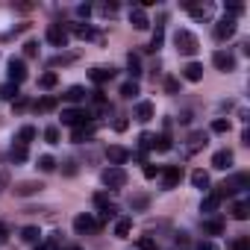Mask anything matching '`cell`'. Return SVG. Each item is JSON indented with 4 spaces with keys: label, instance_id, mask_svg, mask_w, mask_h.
Segmentation results:
<instances>
[{
    "label": "cell",
    "instance_id": "22",
    "mask_svg": "<svg viewBox=\"0 0 250 250\" xmlns=\"http://www.w3.org/2000/svg\"><path fill=\"white\" fill-rule=\"evenodd\" d=\"M130 229H133V221H130V218H118V221H115V235H118V238H127Z\"/></svg>",
    "mask_w": 250,
    "mask_h": 250
},
{
    "label": "cell",
    "instance_id": "43",
    "mask_svg": "<svg viewBox=\"0 0 250 250\" xmlns=\"http://www.w3.org/2000/svg\"><path fill=\"white\" fill-rule=\"evenodd\" d=\"M136 244H139V250H156V241H153L150 235H139Z\"/></svg>",
    "mask_w": 250,
    "mask_h": 250
},
{
    "label": "cell",
    "instance_id": "11",
    "mask_svg": "<svg viewBox=\"0 0 250 250\" xmlns=\"http://www.w3.org/2000/svg\"><path fill=\"white\" fill-rule=\"evenodd\" d=\"M212 65H215L218 71H232V68H235V59H232V53H224V50H218V53L212 56Z\"/></svg>",
    "mask_w": 250,
    "mask_h": 250
},
{
    "label": "cell",
    "instance_id": "29",
    "mask_svg": "<svg viewBox=\"0 0 250 250\" xmlns=\"http://www.w3.org/2000/svg\"><path fill=\"white\" fill-rule=\"evenodd\" d=\"M218 203H221V197H218L215 191H209V194L203 197V203H200V209H203V212H215V209H218Z\"/></svg>",
    "mask_w": 250,
    "mask_h": 250
},
{
    "label": "cell",
    "instance_id": "53",
    "mask_svg": "<svg viewBox=\"0 0 250 250\" xmlns=\"http://www.w3.org/2000/svg\"><path fill=\"white\" fill-rule=\"evenodd\" d=\"M115 130H118V133L127 130V118H118V121H115Z\"/></svg>",
    "mask_w": 250,
    "mask_h": 250
},
{
    "label": "cell",
    "instance_id": "48",
    "mask_svg": "<svg viewBox=\"0 0 250 250\" xmlns=\"http://www.w3.org/2000/svg\"><path fill=\"white\" fill-rule=\"evenodd\" d=\"M159 174H162V168H156V165H147V162H145V177H147V180H156Z\"/></svg>",
    "mask_w": 250,
    "mask_h": 250
},
{
    "label": "cell",
    "instance_id": "18",
    "mask_svg": "<svg viewBox=\"0 0 250 250\" xmlns=\"http://www.w3.org/2000/svg\"><path fill=\"white\" fill-rule=\"evenodd\" d=\"M68 33H74V36H77V39H83V42H85V39H94V30H91L88 24H71V27H68Z\"/></svg>",
    "mask_w": 250,
    "mask_h": 250
},
{
    "label": "cell",
    "instance_id": "55",
    "mask_svg": "<svg viewBox=\"0 0 250 250\" xmlns=\"http://www.w3.org/2000/svg\"><path fill=\"white\" fill-rule=\"evenodd\" d=\"M65 174H68V177H74V174H77V168H74V162H65Z\"/></svg>",
    "mask_w": 250,
    "mask_h": 250
},
{
    "label": "cell",
    "instance_id": "21",
    "mask_svg": "<svg viewBox=\"0 0 250 250\" xmlns=\"http://www.w3.org/2000/svg\"><path fill=\"white\" fill-rule=\"evenodd\" d=\"M232 218H235V221H247V218H250V203H247V200L232 203Z\"/></svg>",
    "mask_w": 250,
    "mask_h": 250
},
{
    "label": "cell",
    "instance_id": "42",
    "mask_svg": "<svg viewBox=\"0 0 250 250\" xmlns=\"http://www.w3.org/2000/svg\"><path fill=\"white\" fill-rule=\"evenodd\" d=\"M44 142L47 145H59V127H47L44 130Z\"/></svg>",
    "mask_w": 250,
    "mask_h": 250
},
{
    "label": "cell",
    "instance_id": "33",
    "mask_svg": "<svg viewBox=\"0 0 250 250\" xmlns=\"http://www.w3.org/2000/svg\"><path fill=\"white\" fill-rule=\"evenodd\" d=\"M56 109V97H42L36 100V112H53Z\"/></svg>",
    "mask_w": 250,
    "mask_h": 250
},
{
    "label": "cell",
    "instance_id": "46",
    "mask_svg": "<svg viewBox=\"0 0 250 250\" xmlns=\"http://www.w3.org/2000/svg\"><path fill=\"white\" fill-rule=\"evenodd\" d=\"M94 206H97V209H106V206H112V200H109V194H103V191H97V194H94Z\"/></svg>",
    "mask_w": 250,
    "mask_h": 250
},
{
    "label": "cell",
    "instance_id": "57",
    "mask_svg": "<svg viewBox=\"0 0 250 250\" xmlns=\"http://www.w3.org/2000/svg\"><path fill=\"white\" fill-rule=\"evenodd\" d=\"M3 183H6V177H0V186H3Z\"/></svg>",
    "mask_w": 250,
    "mask_h": 250
},
{
    "label": "cell",
    "instance_id": "5",
    "mask_svg": "<svg viewBox=\"0 0 250 250\" xmlns=\"http://www.w3.org/2000/svg\"><path fill=\"white\" fill-rule=\"evenodd\" d=\"M103 224H100V218H91V215H77L74 218V229L80 232V235H85V232H97Z\"/></svg>",
    "mask_w": 250,
    "mask_h": 250
},
{
    "label": "cell",
    "instance_id": "1",
    "mask_svg": "<svg viewBox=\"0 0 250 250\" xmlns=\"http://www.w3.org/2000/svg\"><path fill=\"white\" fill-rule=\"evenodd\" d=\"M174 44H177V50H180L183 56H194V53L200 50V42H197V36H194V33H188V30H177V36H174Z\"/></svg>",
    "mask_w": 250,
    "mask_h": 250
},
{
    "label": "cell",
    "instance_id": "28",
    "mask_svg": "<svg viewBox=\"0 0 250 250\" xmlns=\"http://www.w3.org/2000/svg\"><path fill=\"white\" fill-rule=\"evenodd\" d=\"M21 238L30 241V244H39V241H42V229H39V227H24V229H21Z\"/></svg>",
    "mask_w": 250,
    "mask_h": 250
},
{
    "label": "cell",
    "instance_id": "23",
    "mask_svg": "<svg viewBox=\"0 0 250 250\" xmlns=\"http://www.w3.org/2000/svg\"><path fill=\"white\" fill-rule=\"evenodd\" d=\"M127 68H130V77H133V80L142 77V59H139V53H130V56H127Z\"/></svg>",
    "mask_w": 250,
    "mask_h": 250
},
{
    "label": "cell",
    "instance_id": "54",
    "mask_svg": "<svg viewBox=\"0 0 250 250\" xmlns=\"http://www.w3.org/2000/svg\"><path fill=\"white\" fill-rule=\"evenodd\" d=\"M197 250H218V247H215L212 241H200V244H197Z\"/></svg>",
    "mask_w": 250,
    "mask_h": 250
},
{
    "label": "cell",
    "instance_id": "27",
    "mask_svg": "<svg viewBox=\"0 0 250 250\" xmlns=\"http://www.w3.org/2000/svg\"><path fill=\"white\" fill-rule=\"evenodd\" d=\"M85 94H88V91H85L83 85H71V88L65 91V100H71V103H80V100H85Z\"/></svg>",
    "mask_w": 250,
    "mask_h": 250
},
{
    "label": "cell",
    "instance_id": "36",
    "mask_svg": "<svg viewBox=\"0 0 250 250\" xmlns=\"http://www.w3.org/2000/svg\"><path fill=\"white\" fill-rule=\"evenodd\" d=\"M56 83H59V77H56L53 71H47V74H42V77H39V85H42V88H53Z\"/></svg>",
    "mask_w": 250,
    "mask_h": 250
},
{
    "label": "cell",
    "instance_id": "15",
    "mask_svg": "<svg viewBox=\"0 0 250 250\" xmlns=\"http://www.w3.org/2000/svg\"><path fill=\"white\" fill-rule=\"evenodd\" d=\"M203 147H206V133H191V136H188V145H186V150L194 156V153H200Z\"/></svg>",
    "mask_w": 250,
    "mask_h": 250
},
{
    "label": "cell",
    "instance_id": "39",
    "mask_svg": "<svg viewBox=\"0 0 250 250\" xmlns=\"http://www.w3.org/2000/svg\"><path fill=\"white\" fill-rule=\"evenodd\" d=\"M39 168H42L44 174H50V171H56V159H53V156H39Z\"/></svg>",
    "mask_w": 250,
    "mask_h": 250
},
{
    "label": "cell",
    "instance_id": "38",
    "mask_svg": "<svg viewBox=\"0 0 250 250\" xmlns=\"http://www.w3.org/2000/svg\"><path fill=\"white\" fill-rule=\"evenodd\" d=\"M153 147H156V150H162V153H168V150H171V139H168V133H162V136H156V142H153Z\"/></svg>",
    "mask_w": 250,
    "mask_h": 250
},
{
    "label": "cell",
    "instance_id": "6",
    "mask_svg": "<svg viewBox=\"0 0 250 250\" xmlns=\"http://www.w3.org/2000/svg\"><path fill=\"white\" fill-rule=\"evenodd\" d=\"M162 186L165 188H177L180 186V180H183V168L180 165H168V168H162Z\"/></svg>",
    "mask_w": 250,
    "mask_h": 250
},
{
    "label": "cell",
    "instance_id": "10",
    "mask_svg": "<svg viewBox=\"0 0 250 250\" xmlns=\"http://www.w3.org/2000/svg\"><path fill=\"white\" fill-rule=\"evenodd\" d=\"M106 159H109L115 168H121L124 162L130 159V150H127V147H121V145H112V147H106Z\"/></svg>",
    "mask_w": 250,
    "mask_h": 250
},
{
    "label": "cell",
    "instance_id": "30",
    "mask_svg": "<svg viewBox=\"0 0 250 250\" xmlns=\"http://www.w3.org/2000/svg\"><path fill=\"white\" fill-rule=\"evenodd\" d=\"M74 59H77V53H59V56H53L47 65H50V68H59V65H71Z\"/></svg>",
    "mask_w": 250,
    "mask_h": 250
},
{
    "label": "cell",
    "instance_id": "17",
    "mask_svg": "<svg viewBox=\"0 0 250 250\" xmlns=\"http://www.w3.org/2000/svg\"><path fill=\"white\" fill-rule=\"evenodd\" d=\"M94 136V124H83V127H74V133H71V142H77V145H83L85 139H91Z\"/></svg>",
    "mask_w": 250,
    "mask_h": 250
},
{
    "label": "cell",
    "instance_id": "45",
    "mask_svg": "<svg viewBox=\"0 0 250 250\" xmlns=\"http://www.w3.org/2000/svg\"><path fill=\"white\" fill-rule=\"evenodd\" d=\"M24 56H27V59H36V56H39V42H27V44H24Z\"/></svg>",
    "mask_w": 250,
    "mask_h": 250
},
{
    "label": "cell",
    "instance_id": "49",
    "mask_svg": "<svg viewBox=\"0 0 250 250\" xmlns=\"http://www.w3.org/2000/svg\"><path fill=\"white\" fill-rule=\"evenodd\" d=\"M130 206H133V209H145V206H147V194H136V197L130 200Z\"/></svg>",
    "mask_w": 250,
    "mask_h": 250
},
{
    "label": "cell",
    "instance_id": "14",
    "mask_svg": "<svg viewBox=\"0 0 250 250\" xmlns=\"http://www.w3.org/2000/svg\"><path fill=\"white\" fill-rule=\"evenodd\" d=\"M183 77H186L188 83H200V80H203V65H200V62H188V65L183 68Z\"/></svg>",
    "mask_w": 250,
    "mask_h": 250
},
{
    "label": "cell",
    "instance_id": "31",
    "mask_svg": "<svg viewBox=\"0 0 250 250\" xmlns=\"http://www.w3.org/2000/svg\"><path fill=\"white\" fill-rule=\"evenodd\" d=\"M9 159H12V162H18V165H21V162H27V147H24V145H12Z\"/></svg>",
    "mask_w": 250,
    "mask_h": 250
},
{
    "label": "cell",
    "instance_id": "41",
    "mask_svg": "<svg viewBox=\"0 0 250 250\" xmlns=\"http://www.w3.org/2000/svg\"><path fill=\"white\" fill-rule=\"evenodd\" d=\"M212 133H229V121L215 118V121H212Z\"/></svg>",
    "mask_w": 250,
    "mask_h": 250
},
{
    "label": "cell",
    "instance_id": "12",
    "mask_svg": "<svg viewBox=\"0 0 250 250\" xmlns=\"http://www.w3.org/2000/svg\"><path fill=\"white\" fill-rule=\"evenodd\" d=\"M44 186L42 183H36V180H30V183H18L12 191H15V197H30V194H39Z\"/></svg>",
    "mask_w": 250,
    "mask_h": 250
},
{
    "label": "cell",
    "instance_id": "3",
    "mask_svg": "<svg viewBox=\"0 0 250 250\" xmlns=\"http://www.w3.org/2000/svg\"><path fill=\"white\" fill-rule=\"evenodd\" d=\"M91 112L88 109H65L62 112V124H68V127H83V124H88Z\"/></svg>",
    "mask_w": 250,
    "mask_h": 250
},
{
    "label": "cell",
    "instance_id": "16",
    "mask_svg": "<svg viewBox=\"0 0 250 250\" xmlns=\"http://www.w3.org/2000/svg\"><path fill=\"white\" fill-rule=\"evenodd\" d=\"M232 165V150H218L215 156H212V168H218V171H227Z\"/></svg>",
    "mask_w": 250,
    "mask_h": 250
},
{
    "label": "cell",
    "instance_id": "13",
    "mask_svg": "<svg viewBox=\"0 0 250 250\" xmlns=\"http://www.w3.org/2000/svg\"><path fill=\"white\" fill-rule=\"evenodd\" d=\"M130 24H133L136 30H147V27H150V21H147V15H145L142 6H133V9H130Z\"/></svg>",
    "mask_w": 250,
    "mask_h": 250
},
{
    "label": "cell",
    "instance_id": "26",
    "mask_svg": "<svg viewBox=\"0 0 250 250\" xmlns=\"http://www.w3.org/2000/svg\"><path fill=\"white\" fill-rule=\"evenodd\" d=\"M33 139H36V127H30V124H27V127H21V133H18L15 145H24V147H27V145L33 142Z\"/></svg>",
    "mask_w": 250,
    "mask_h": 250
},
{
    "label": "cell",
    "instance_id": "25",
    "mask_svg": "<svg viewBox=\"0 0 250 250\" xmlns=\"http://www.w3.org/2000/svg\"><path fill=\"white\" fill-rule=\"evenodd\" d=\"M203 232H206V235H221V232H224V221H218V218L203 221Z\"/></svg>",
    "mask_w": 250,
    "mask_h": 250
},
{
    "label": "cell",
    "instance_id": "52",
    "mask_svg": "<svg viewBox=\"0 0 250 250\" xmlns=\"http://www.w3.org/2000/svg\"><path fill=\"white\" fill-rule=\"evenodd\" d=\"M12 106H15L18 112H21V109H27V97H21V94H18V97L12 100Z\"/></svg>",
    "mask_w": 250,
    "mask_h": 250
},
{
    "label": "cell",
    "instance_id": "35",
    "mask_svg": "<svg viewBox=\"0 0 250 250\" xmlns=\"http://www.w3.org/2000/svg\"><path fill=\"white\" fill-rule=\"evenodd\" d=\"M136 94H139V83H136V80H130V83H124V85H121V97H127V100H130V97H136Z\"/></svg>",
    "mask_w": 250,
    "mask_h": 250
},
{
    "label": "cell",
    "instance_id": "56",
    "mask_svg": "<svg viewBox=\"0 0 250 250\" xmlns=\"http://www.w3.org/2000/svg\"><path fill=\"white\" fill-rule=\"evenodd\" d=\"M6 235H9V227H6V224H0V241H3Z\"/></svg>",
    "mask_w": 250,
    "mask_h": 250
},
{
    "label": "cell",
    "instance_id": "7",
    "mask_svg": "<svg viewBox=\"0 0 250 250\" xmlns=\"http://www.w3.org/2000/svg\"><path fill=\"white\" fill-rule=\"evenodd\" d=\"M235 36V18H221L215 24V39L224 42V39H232Z\"/></svg>",
    "mask_w": 250,
    "mask_h": 250
},
{
    "label": "cell",
    "instance_id": "50",
    "mask_svg": "<svg viewBox=\"0 0 250 250\" xmlns=\"http://www.w3.org/2000/svg\"><path fill=\"white\" fill-rule=\"evenodd\" d=\"M165 91H168V94H177V91H180V83H177L174 77H168V80H165Z\"/></svg>",
    "mask_w": 250,
    "mask_h": 250
},
{
    "label": "cell",
    "instance_id": "2",
    "mask_svg": "<svg viewBox=\"0 0 250 250\" xmlns=\"http://www.w3.org/2000/svg\"><path fill=\"white\" fill-rule=\"evenodd\" d=\"M100 180H103V186H106V188H124V186H127V171L109 165V168L100 174Z\"/></svg>",
    "mask_w": 250,
    "mask_h": 250
},
{
    "label": "cell",
    "instance_id": "19",
    "mask_svg": "<svg viewBox=\"0 0 250 250\" xmlns=\"http://www.w3.org/2000/svg\"><path fill=\"white\" fill-rule=\"evenodd\" d=\"M153 112H156V109H153V103H150V100H142V103L136 106V118H139V121H150V118H153Z\"/></svg>",
    "mask_w": 250,
    "mask_h": 250
},
{
    "label": "cell",
    "instance_id": "9",
    "mask_svg": "<svg viewBox=\"0 0 250 250\" xmlns=\"http://www.w3.org/2000/svg\"><path fill=\"white\" fill-rule=\"evenodd\" d=\"M27 80V65H24V59H12L9 62V83L12 85H21Z\"/></svg>",
    "mask_w": 250,
    "mask_h": 250
},
{
    "label": "cell",
    "instance_id": "51",
    "mask_svg": "<svg viewBox=\"0 0 250 250\" xmlns=\"http://www.w3.org/2000/svg\"><path fill=\"white\" fill-rule=\"evenodd\" d=\"M77 15L88 18V15H91V6H88V3H80V6H77Z\"/></svg>",
    "mask_w": 250,
    "mask_h": 250
},
{
    "label": "cell",
    "instance_id": "32",
    "mask_svg": "<svg viewBox=\"0 0 250 250\" xmlns=\"http://www.w3.org/2000/svg\"><path fill=\"white\" fill-rule=\"evenodd\" d=\"M229 186H232V191H238V188H250V174H235V177L229 180Z\"/></svg>",
    "mask_w": 250,
    "mask_h": 250
},
{
    "label": "cell",
    "instance_id": "44",
    "mask_svg": "<svg viewBox=\"0 0 250 250\" xmlns=\"http://www.w3.org/2000/svg\"><path fill=\"white\" fill-rule=\"evenodd\" d=\"M227 12H229V18H235V15L244 12V3H238V0H229V3H227Z\"/></svg>",
    "mask_w": 250,
    "mask_h": 250
},
{
    "label": "cell",
    "instance_id": "37",
    "mask_svg": "<svg viewBox=\"0 0 250 250\" xmlns=\"http://www.w3.org/2000/svg\"><path fill=\"white\" fill-rule=\"evenodd\" d=\"M162 42H165V33H162V24L156 27V33H153V39H150V47L147 50H159L162 47Z\"/></svg>",
    "mask_w": 250,
    "mask_h": 250
},
{
    "label": "cell",
    "instance_id": "4",
    "mask_svg": "<svg viewBox=\"0 0 250 250\" xmlns=\"http://www.w3.org/2000/svg\"><path fill=\"white\" fill-rule=\"evenodd\" d=\"M183 9H188V15L194 21H209L212 18V3H194V0H186Z\"/></svg>",
    "mask_w": 250,
    "mask_h": 250
},
{
    "label": "cell",
    "instance_id": "47",
    "mask_svg": "<svg viewBox=\"0 0 250 250\" xmlns=\"http://www.w3.org/2000/svg\"><path fill=\"white\" fill-rule=\"evenodd\" d=\"M232 250H250V238H247V235H238V238L232 241Z\"/></svg>",
    "mask_w": 250,
    "mask_h": 250
},
{
    "label": "cell",
    "instance_id": "34",
    "mask_svg": "<svg viewBox=\"0 0 250 250\" xmlns=\"http://www.w3.org/2000/svg\"><path fill=\"white\" fill-rule=\"evenodd\" d=\"M153 142H156V136H153V133H142V136H139V153L150 150V147H153Z\"/></svg>",
    "mask_w": 250,
    "mask_h": 250
},
{
    "label": "cell",
    "instance_id": "8",
    "mask_svg": "<svg viewBox=\"0 0 250 250\" xmlns=\"http://www.w3.org/2000/svg\"><path fill=\"white\" fill-rule=\"evenodd\" d=\"M47 42H50L53 47H65V44H68V30L59 27V24H50V27H47Z\"/></svg>",
    "mask_w": 250,
    "mask_h": 250
},
{
    "label": "cell",
    "instance_id": "20",
    "mask_svg": "<svg viewBox=\"0 0 250 250\" xmlns=\"http://www.w3.org/2000/svg\"><path fill=\"white\" fill-rule=\"evenodd\" d=\"M191 186H194V188H200V191H206V188H209V174H206V171H200V168H197V171H191Z\"/></svg>",
    "mask_w": 250,
    "mask_h": 250
},
{
    "label": "cell",
    "instance_id": "24",
    "mask_svg": "<svg viewBox=\"0 0 250 250\" xmlns=\"http://www.w3.org/2000/svg\"><path fill=\"white\" fill-rule=\"evenodd\" d=\"M112 77H115V71H112V68H94V71H91V80H94L97 85H103V83H109Z\"/></svg>",
    "mask_w": 250,
    "mask_h": 250
},
{
    "label": "cell",
    "instance_id": "40",
    "mask_svg": "<svg viewBox=\"0 0 250 250\" xmlns=\"http://www.w3.org/2000/svg\"><path fill=\"white\" fill-rule=\"evenodd\" d=\"M0 97H6V100H15V97H18V85H12V83H6L3 88H0Z\"/></svg>",
    "mask_w": 250,
    "mask_h": 250
}]
</instances>
